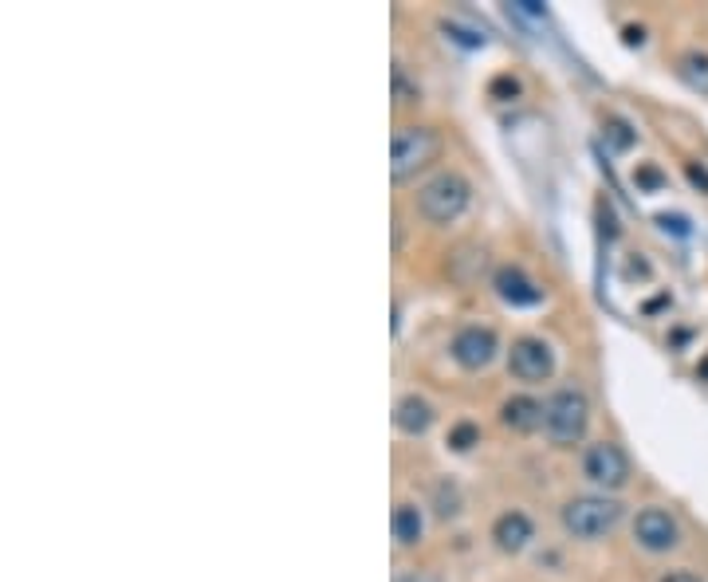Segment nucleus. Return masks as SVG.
Listing matches in <instances>:
<instances>
[{
  "instance_id": "1",
  "label": "nucleus",
  "mask_w": 708,
  "mask_h": 582,
  "mask_svg": "<svg viewBox=\"0 0 708 582\" xmlns=\"http://www.w3.org/2000/svg\"><path fill=\"white\" fill-rule=\"evenodd\" d=\"M590 421V401L583 390H555L552 398L544 401V433L552 445L567 449V445H579L583 433H587Z\"/></svg>"
},
{
  "instance_id": "2",
  "label": "nucleus",
  "mask_w": 708,
  "mask_h": 582,
  "mask_svg": "<svg viewBox=\"0 0 708 582\" xmlns=\"http://www.w3.org/2000/svg\"><path fill=\"white\" fill-rule=\"evenodd\" d=\"M468 201H473L468 182L461 174H453V170H445V174H433L417 190V213L425 221H433V225H449V221H457L468 210Z\"/></svg>"
},
{
  "instance_id": "3",
  "label": "nucleus",
  "mask_w": 708,
  "mask_h": 582,
  "mask_svg": "<svg viewBox=\"0 0 708 582\" xmlns=\"http://www.w3.org/2000/svg\"><path fill=\"white\" fill-rule=\"evenodd\" d=\"M437 154H441L437 131H429V126H402V131H394V142H390V177L394 182H409L429 162H437Z\"/></svg>"
},
{
  "instance_id": "4",
  "label": "nucleus",
  "mask_w": 708,
  "mask_h": 582,
  "mask_svg": "<svg viewBox=\"0 0 708 582\" xmlns=\"http://www.w3.org/2000/svg\"><path fill=\"white\" fill-rule=\"evenodd\" d=\"M559 520H563V531H567V535L603 539L606 531L618 528V520H623V504L610 500V496H575V500L563 504Z\"/></svg>"
},
{
  "instance_id": "5",
  "label": "nucleus",
  "mask_w": 708,
  "mask_h": 582,
  "mask_svg": "<svg viewBox=\"0 0 708 582\" xmlns=\"http://www.w3.org/2000/svg\"><path fill=\"white\" fill-rule=\"evenodd\" d=\"M583 472H587L590 484L598 488H623L626 480H630V457L623 452V445L614 441H598L587 449V457H583Z\"/></svg>"
},
{
  "instance_id": "6",
  "label": "nucleus",
  "mask_w": 708,
  "mask_h": 582,
  "mask_svg": "<svg viewBox=\"0 0 708 582\" xmlns=\"http://www.w3.org/2000/svg\"><path fill=\"white\" fill-rule=\"evenodd\" d=\"M508 370L519 382H547L555 370V355L544 339H516L508 350Z\"/></svg>"
},
{
  "instance_id": "7",
  "label": "nucleus",
  "mask_w": 708,
  "mask_h": 582,
  "mask_svg": "<svg viewBox=\"0 0 708 582\" xmlns=\"http://www.w3.org/2000/svg\"><path fill=\"white\" fill-rule=\"evenodd\" d=\"M634 539H638L646 551L661 555V551L677 548L681 528H677V520L666 512V508H646V512H638V520H634Z\"/></svg>"
},
{
  "instance_id": "8",
  "label": "nucleus",
  "mask_w": 708,
  "mask_h": 582,
  "mask_svg": "<svg viewBox=\"0 0 708 582\" xmlns=\"http://www.w3.org/2000/svg\"><path fill=\"white\" fill-rule=\"evenodd\" d=\"M453 358L465 370H484L496 358V335L488 327H461L453 335Z\"/></svg>"
},
{
  "instance_id": "9",
  "label": "nucleus",
  "mask_w": 708,
  "mask_h": 582,
  "mask_svg": "<svg viewBox=\"0 0 708 582\" xmlns=\"http://www.w3.org/2000/svg\"><path fill=\"white\" fill-rule=\"evenodd\" d=\"M532 535H536V528H532V520H527L524 512H504V515H496V523H493V543L504 551V555H516V551H524L527 543H532Z\"/></svg>"
},
{
  "instance_id": "10",
  "label": "nucleus",
  "mask_w": 708,
  "mask_h": 582,
  "mask_svg": "<svg viewBox=\"0 0 708 582\" xmlns=\"http://www.w3.org/2000/svg\"><path fill=\"white\" fill-rule=\"evenodd\" d=\"M493 284H496V296L512 307H536L539 299H544V292H539V287L532 284L519 268H500Z\"/></svg>"
},
{
  "instance_id": "11",
  "label": "nucleus",
  "mask_w": 708,
  "mask_h": 582,
  "mask_svg": "<svg viewBox=\"0 0 708 582\" xmlns=\"http://www.w3.org/2000/svg\"><path fill=\"white\" fill-rule=\"evenodd\" d=\"M500 421L508 429H516V433H532V429L544 426V406L536 398H527V394H516V398L504 401Z\"/></svg>"
},
{
  "instance_id": "12",
  "label": "nucleus",
  "mask_w": 708,
  "mask_h": 582,
  "mask_svg": "<svg viewBox=\"0 0 708 582\" xmlns=\"http://www.w3.org/2000/svg\"><path fill=\"white\" fill-rule=\"evenodd\" d=\"M394 426L409 437H422L425 429L433 426V406L425 398H417V394H406V398L394 406Z\"/></svg>"
},
{
  "instance_id": "13",
  "label": "nucleus",
  "mask_w": 708,
  "mask_h": 582,
  "mask_svg": "<svg viewBox=\"0 0 708 582\" xmlns=\"http://www.w3.org/2000/svg\"><path fill=\"white\" fill-rule=\"evenodd\" d=\"M390 528H394V539L402 543V548H414V543H422L425 523H422V512H417L414 504H397Z\"/></svg>"
},
{
  "instance_id": "14",
  "label": "nucleus",
  "mask_w": 708,
  "mask_h": 582,
  "mask_svg": "<svg viewBox=\"0 0 708 582\" xmlns=\"http://www.w3.org/2000/svg\"><path fill=\"white\" fill-rule=\"evenodd\" d=\"M677 75H681L692 91L708 95V55L705 52H685L681 60H677Z\"/></svg>"
},
{
  "instance_id": "15",
  "label": "nucleus",
  "mask_w": 708,
  "mask_h": 582,
  "mask_svg": "<svg viewBox=\"0 0 708 582\" xmlns=\"http://www.w3.org/2000/svg\"><path fill=\"white\" fill-rule=\"evenodd\" d=\"M449 445L457 452H468L473 445H481V429H476L473 421H457V426L449 429Z\"/></svg>"
},
{
  "instance_id": "16",
  "label": "nucleus",
  "mask_w": 708,
  "mask_h": 582,
  "mask_svg": "<svg viewBox=\"0 0 708 582\" xmlns=\"http://www.w3.org/2000/svg\"><path fill=\"white\" fill-rule=\"evenodd\" d=\"M606 134H610L614 150H630L634 146V134H630V126H626V122L610 119V122H606Z\"/></svg>"
},
{
  "instance_id": "17",
  "label": "nucleus",
  "mask_w": 708,
  "mask_h": 582,
  "mask_svg": "<svg viewBox=\"0 0 708 582\" xmlns=\"http://www.w3.org/2000/svg\"><path fill=\"white\" fill-rule=\"evenodd\" d=\"M394 99H397V106H406V103H414V99H417V88H409L406 71H402V68H394Z\"/></svg>"
},
{
  "instance_id": "18",
  "label": "nucleus",
  "mask_w": 708,
  "mask_h": 582,
  "mask_svg": "<svg viewBox=\"0 0 708 582\" xmlns=\"http://www.w3.org/2000/svg\"><path fill=\"white\" fill-rule=\"evenodd\" d=\"M638 182H641V185H649V190H657V185H661V174H657V170H641Z\"/></svg>"
},
{
  "instance_id": "19",
  "label": "nucleus",
  "mask_w": 708,
  "mask_h": 582,
  "mask_svg": "<svg viewBox=\"0 0 708 582\" xmlns=\"http://www.w3.org/2000/svg\"><path fill=\"white\" fill-rule=\"evenodd\" d=\"M661 582H700V579L692 571H674V574H666Z\"/></svg>"
},
{
  "instance_id": "20",
  "label": "nucleus",
  "mask_w": 708,
  "mask_h": 582,
  "mask_svg": "<svg viewBox=\"0 0 708 582\" xmlns=\"http://www.w3.org/2000/svg\"><path fill=\"white\" fill-rule=\"evenodd\" d=\"M397 582H437V579H429V574L414 571V574H397Z\"/></svg>"
},
{
  "instance_id": "21",
  "label": "nucleus",
  "mask_w": 708,
  "mask_h": 582,
  "mask_svg": "<svg viewBox=\"0 0 708 582\" xmlns=\"http://www.w3.org/2000/svg\"><path fill=\"white\" fill-rule=\"evenodd\" d=\"M689 177H692V182H697V185H705V190H708V174H705V170H697V165H689Z\"/></svg>"
}]
</instances>
